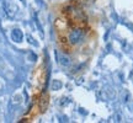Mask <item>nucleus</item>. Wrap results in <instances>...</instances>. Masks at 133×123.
Segmentation results:
<instances>
[{
  "mask_svg": "<svg viewBox=\"0 0 133 123\" xmlns=\"http://www.w3.org/2000/svg\"><path fill=\"white\" fill-rule=\"evenodd\" d=\"M47 95H43L42 97H41V101H39V108L41 111H44L46 107H47Z\"/></svg>",
  "mask_w": 133,
  "mask_h": 123,
  "instance_id": "obj_4",
  "label": "nucleus"
},
{
  "mask_svg": "<svg viewBox=\"0 0 133 123\" xmlns=\"http://www.w3.org/2000/svg\"><path fill=\"white\" fill-rule=\"evenodd\" d=\"M86 36V30L81 26H78V27H74L71 29L68 33V37H66V41L68 43L73 46V47H78L80 46L81 43L84 42Z\"/></svg>",
  "mask_w": 133,
  "mask_h": 123,
  "instance_id": "obj_1",
  "label": "nucleus"
},
{
  "mask_svg": "<svg viewBox=\"0 0 133 123\" xmlns=\"http://www.w3.org/2000/svg\"><path fill=\"white\" fill-rule=\"evenodd\" d=\"M61 63H62L63 65H69V64H70V59L68 57H64V56H63V57L61 58Z\"/></svg>",
  "mask_w": 133,
  "mask_h": 123,
  "instance_id": "obj_5",
  "label": "nucleus"
},
{
  "mask_svg": "<svg viewBox=\"0 0 133 123\" xmlns=\"http://www.w3.org/2000/svg\"><path fill=\"white\" fill-rule=\"evenodd\" d=\"M11 36L14 38V41H16V42H20V41L22 39V33L20 32V30H14Z\"/></svg>",
  "mask_w": 133,
  "mask_h": 123,
  "instance_id": "obj_3",
  "label": "nucleus"
},
{
  "mask_svg": "<svg viewBox=\"0 0 133 123\" xmlns=\"http://www.w3.org/2000/svg\"><path fill=\"white\" fill-rule=\"evenodd\" d=\"M65 15L66 17L70 20L71 22H85L86 15L84 14V11L76 6H66L65 8Z\"/></svg>",
  "mask_w": 133,
  "mask_h": 123,
  "instance_id": "obj_2",
  "label": "nucleus"
}]
</instances>
